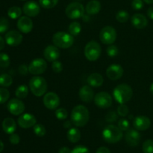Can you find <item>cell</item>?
Listing matches in <instances>:
<instances>
[{
    "instance_id": "cell-1",
    "label": "cell",
    "mask_w": 153,
    "mask_h": 153,
    "mask_svg": "<svg viewBox=\"0 0 153 153\" xmlns=\"http://www.w3.org/2000/svg\"><path fill=\"white\" fill-rule=\"evenodd\" d=\"M89 110L84 105H76L72 110L70 115L71 122L77 127H84L89 122Z\"/></svg>"
},
{
    "instance_id": "cell-2",
    "label": "cell",
    "mask_w": 153,
    "mask_h": 153,
    "mask_svg": "<svg viewBox=\"0 0 153 153\" xmlns=\"http://www.w3.org/2000/svg\"><path fill=\"white\" fill-rule=\"evenodd\" d=\"M113 96L115 100L120 104L127 103L133 96L132 88L128 84H119L114 89Z\"/></svg>"
},
{
    "instance_id": "cell-3",
    "label": "cell",
    "mask_w": 153,
    "mask_h": 153,
    "mask_svg": "<svg viewBox=\"0 0 153 153\" xmlns=\"http://www.w3.org/2000/svg\"><path fill=\"white\" fill-rule=\"evenodd\" d=\"M47 82L40 76H34L29 81V88L34 95L41 97L44 95L47 91Z\"/></svg>"
},
{
    "instance_id": "cell-4",
    "label": "cell",
    "mask_w": 153,
    "mask_h": 153,
    "mask_svg": "<svg viewBox=\"0 0 153 153\" xmlns=\"http://www.w3.org/2000/svg\"><path fill=\"white\" fill-rule=\"evenodd\" d=\"M123 136V130L118 126L109 124L106 126L102 131V137L108 143H117L122 140Z\"/></svg>"
},
{
    "instance_id": "cell-5",
    "label": "cell",
    "mask_w": 153,
    "mask_h": 153,
    "mask_svg": "<svg viewBox=\"0 0 153 153\" xmlns=\"http://www.w3.org/2000/svg\"><path fill=\"white\" fill-rule=\"evenodd\" d=\"M52 43L55 46L61 49H67L73 46L74 37L70 33L58 32L52 36Z\"/></svg>"
},
{
    "instance_id": "cell-6",
    "label": "cell",
    "mask_w": 153,
    "mask_h": 153,
    "mask_svg": "<svg viewBox=\"0 0 153 153\" xmlns=\"http://www.w3.org/2000/svg\"><path fill=\"white\" fill-rule=\"evenodd\" d=\"M101 46L98 42L91 40L85 47V56L88 60L91 62L97 61L101 56Z\"/></svg>"
},
{
    "instance_id": "cell-7",
    "label": "cell",
    "mask_w": 153,
    "mask_h": 153,
    "mask_svg": "<svg viewBox=\"0 0 153 153\" xmlns=\"http://www.w3.org/2000/svg\"><path fill=\"white\" fill-rule=\"evenodd\" d=\"M65 14L69 19H79L85 15V8L83 4L77 2L70 3L66 8Z\"/></svg>"
},
{
    "instance_id": "cell-8",
    "label": "cell",
    "mask_w": 153,
    "mask_h": 153,
    "mask_svg": "<svg viewBox=\"0 0 153 153\" xmlns=\"http://www.w3.org/2000/svg\"><path fill=\"white\" fill-rule=\"evenodd\" d=\"M117 32L114 27L107 26L102 28L100 33V39L101 42L106 45H111L117 39Z\"/></svg>"
},
{
    "instance_id": "cell-9",
    "label": "cell",
    "mask_w": 153,
    "mask_h": 153,
    "mask_svg": "<svg viewBox=\"0 0 153 153\" xmlns=\"http://www.w3.org/2000/svg\"><path fill=\"white\" fill-rule=\"evenodd\" d=\"M46 68L47 63L46 60L41 58H37L32 60L28 65V72L35 76H39L44 73Z\"/></svg>"
},
{
    "instance_id": "cell-10",
    "label": "cell",
    "mask_w": 153,
    "mask_h": 153,
    "mask_svg": "<svg viewBox=\"0 0 153 153\" xmlns=\"http://www.w3.org/2000/svg\"><path fill=\"white\" fill-rule=\"evenodd\" d=\"M94 101L99 108L106 109L111 106L113 98L109 93L105 92H100L95 94Z\"/></svg>"
},
{
    "instance_id": "cell-11",
    "label": "cell",
    "mask_w": 153,
    "mask_h": 153,
    "mask_svg": "<svg viewBox=\"0 0 153 153\" xmlns=\"http://www.w3.org/2000/svg\"><path fill=\"white\" fill-rule=\"evenodd\" d=\"M43 104L47 109L55 110L60 105V98L55 92H47L43 97Z\"/></svg>"
},
{
    "instance_id": "cell-12",
    "label": "cell",
    "mask_w": 153,
    "mask_h": 153,
    "mask_svg": "<svg viewBox=\"0 0 153 153\" xmlns=\"http://www.w3.org/2000/svg\"><path fill=\"white\" fill-rule=\"evenodd\" d=\"M7 108L9 112L14 116H19L25 111V104L19 98H13L7 103Z\"/></svg>"
},
{
    "instance_id": "cell-13",
    "label": "cell",
    "mask_w": 153,
    "mask_h": 153,
    "mask_svg": "<svg viewBox=\"0 0 153 153\" xmlns=\"http://www.w3.org/2000/svg\"><path fill=\"white\" fill-rule=\"evenodd\" d=\"M5 42L10 46H16L20 44L22 41V34L16 30H10L7 32L5 34Z\"/></svg>"
},
{
    "instance_id": "cell-14",
    "label": "cell",
    "mask_w": 153,
    "mask_h": 153,
    "mask_svg": "<svg viewBox=\"0 0 153 153\" xmlns=\"http://www.w3.org/2000/svg\"><path fill=\"white\" fill-rule=\"evenodd\" d=\"M124 74L123 68L118 64H112L106 70V75L111 80L120 79Z\"/></svg>"
},
{
    "instance_id": "cell-15",
    "label": "cell",
    "mask_w": 153,
    "mask_h": 153,
    "mask_svg": "<svg viewBox=\"0 0 153 153\" xmlns=\"http://www.w3.org/2000/svg\"><path fill=\"white\" fill-rule=\"evenodd\" d=\"M17 123L22 128H29L34 127L37 124V119L34 115L31 113L21 114L20 116L18 118Z\"/></svg>"
},
{
    "instance_id": "cell-16",
    "label": "cell",
    "mask_w": 153,
    "mask_h": 153,
    "mask_svg": "<svg viewBox=\"0 0 153 153\" xmlns=\"http://www.w3.org/2000/svg\"><path fill=\"white\" fill-rule=\"evenodd\" d=\"M125 139L128 146L135 147L140 143V140H141V135L136 129L129 128L128 130H126Z\"/></svg>"
},
{
    "instance_id": "cell-17",
    "label": "cell",
    "mask_w": 153,
    "mask_h": 153,
    "mask_svg": "<svg viewBox=\"0 0 153 153\" xmlns=\"http://www.w3.org/2000/svg\"><path fill=\"white\" fill-rule=\"evenodd\" d=\"M23 13L29 17H34L40 14V5L34 1L27 2L22 8Z\"/></svg>"
},
{
    "instance_id": "cell-18",
    "label": "cell",
    "mask_w": 153,
    "mask_h": 153,
    "mask_svg": "<svg viewBox=\"0 0 153 153\" xmlns=\"http://www.w3.org/2000/svg\"><path fill=\"white\" fill-rule=\"evenodd\" d=\"M150 125V119L146 116H138L134 117L133 120V126L137 130H146L149 128Z\"/></svg>"
},
{
    "instance_id": "cell-19",
    "label": "cell",
    "mask_w": 153,
    "mask_h": 153,
    "mask_svg": "<svg viewBox=\"0 0 153 153\" xmlns=\"http://www.w3.org/2000/svg\"><path fill=\"white\" fill-rule=\"evenodd\" d=\"M17 28L21 32L28 34L33 28V22L29 16H20L17 21Z\"/></svg>"
},
{
    "instance_id": "cell-20",
    "label": "cell",
    "mask_w": 153,
    "mask_h": 153,
    "mask_svg": "<svg viewBox=\"0 0 153 153\" xmlns=\"http://www.w3.org/2000/svg\"><path fill=\"white\" fill-rule=\"evenodd\" d=\"M43 56L48 62H53L54 61L58 60L60 57V50L58 47L55 46V45H49L44 49Z\"/></svg>"
},
{
    "instance_id": "cell-21",
    "label": "cell",
    "mask_w": 153,
    "mask_h": 153,
    "mask_svg": "<svg viewBox=\"0 0 153 153\" xmlns=\"http://www.w3.org/2000/svg\"><path fill=\"white\" fill-rule=\"evenodd\" d=\"M79 95L81 100L85 103H89L94 99V92L90 86H83L79 89Z\"/></svg>"
},
{
    "instance_id": "cell-22",
    "label": "cell",
    "mask_w": 153,
    "mask_h": 153,
    "mask_svg": "<svg viewBox=\"0 0 153 153\" xmlns=\"http://www.w3.org/2000/svg\"><path fill=\"white\" fill-rule=\"evenodd\" d=\"M133 26L137 29H143L147 26V18L142 14H134L131 18Z\"/></svg>"
},
{
    "instance_id": "cell-23",
    "label": "cell",
    "mask_w": 153,
    "mask_h": 153,
    "mask_svg": "<svg viewBox=\"0 0 153 153\" xmlns=\"http://www.w3.org/2000/svg\"><path fill=\"white\" fill-rule=\"evenodd\" d=\"M2 129L7 134H12L16 129V123L13 118L10 117L5 118L2 122Z\"/></svg>"
},
{
    "instance_id": "cell-24",
    "label": "cell",
    "mask_w": 153,
    "mask_h": 153,
    "mask_svg": "<svg viewBox=\"0 0 153 153\" xmlns=\"http://www.w3.org/2000/svg\"><path fill=\"white\" fill-rule=\"evenodd\" d=\"M87 82L91 87H100L104 82V79L100 74L93 73L88 76Z\"/></svg>"
},
{
    "instance_id": "cell-25",
    "label": "cell",
    "mask_w": 153,
    "mask_h": 153,
    "mask_svg": "<svg viewBox=\"0 0 153 153\" xmlns=\"http://www.w3.org/2000/svg\"><path fill=\"white\" fill-rule=\"evenodd\" d=\"M101 10V3L97 0H92L87 4L85 10L89 15H94L98 14Z\"/></svg>"
},
{
    "instance_id": "cell-26",
    "label": "cell",
    "mask_w": 153,
    "mask_h": 153,
    "mask_svg": "<svg viewBox=\"0 0 153 153\" xmlns=\"http://www.w3.org/2000/svg\"><path fill=\"white\" fill-rule=\"evenodd\" d=\"M81 131L76 128H71L68 130L67 134V139L70 142H73V143H76V142H79L81 139Z\"/></svg>"
},
{
    "instance_id": "cell-27",
    "label": "cell",
    "mask_w": 153,
    "mask_h": 153,
    "mask_svg": "<svg viewBox=\"0 0 153 153\" xmlns=\"http://www.w3.org/2000/svg\"><path fill=\"white\" fill-rule=\"evenodd\" d=\"M69 33L74 37V36H77L80 34L81 31H82V26L79 22H71L69 26Z\"/></svg>"
},
{
    "instance_id": "cell-28",
    "label": "cell",
    "mask_w": 153,
    "mask_h": 153,
    "mask_svg": "<svg viewBox=\"0 0 153 153\" xmlns=\"http://www.w3.org/2000/svg\"><path fill=\"white\" fill-rule=\"evenodd\" d=\"M28 88L26 85H20L16 88L15 91V95L19 99H23L28 96Z\"/></svg>"
},
{
    "instance_id": "cell-29",
    "label": "cell",
    "mask_w": 153,
    "mask_h": 153,
    "mask_svg": "<svg viewBox=\"0 0 153 153\" xmlns=\"http://www.w3.org/2000/svg\"><path fill=\"white\" fill-rule=\"evenodd\" d=\"M22 9L18 6H13L7 10V15L10 18L13 20H16L17 18H19L22 14Z\"/></svg>"
},
{
    "instance_id": "cell-30",
    "label": "cell",
    "mask_w": 153,
    "mask_h": 153,
    "mask_svg": "<svg viewBox=\"0 0 153 153\" xmlns=\"http://www.w3.org/2000/svg\"><path fill=\"white\" fill-rule=\"evenodd\" d=\"M13 82V78L7 74L0 75V86L2 87H8Z\"/></svg>"
},
{
    "instance_id": "cell-31",
    "label": "cell",
    "mask_w": 153,
    "mask_h": 153,
    "mask_svg": "<svg viewBox=\"0 0 153 153\" xmlns=\"http://www.w3.org/2000/svg\"><path fill=\"white\" fill-rule=\"evenodd\" d=\"M58 0H39V4L45 9H51L58 4Z\"/></svg>"
},
{
    "instance_id": "cell-32",
    "label": "cell",
    "mask_w": 153,
    "mask_h": 153,
    "mask_svg": "<svg viewBox=\"0 0 153 153\" xmlns=\"http://www.w3.org/2000/svg\"><path fill=\"white\" fill-rule=\"evenodd\" d=\"M129 14L125 10H120L117 13L116 19L118 22L123 23V22H127L129 20Z\"/></svg>"
},
{
    "instance_id": "cell-33",
    "label": "cell",
    "mask_w": 153,
    "mask_h": 153,
    "mask_svg": "<svg viewBox=\"0 0 153 153\" xmlns=\"http://www.w3.org/2000/svg\"><path fill=\"white\" fill-rule=\"evenodd\" d=\"M33 131H34V134L37 135L39 137H43L46 134V128L42 124H36L33 127Z\"/></svg>"
},
{
    "instance_id": "cell-34",
    "label": "cell",
    "mask_w": 153,
    "mask_h": 153,
    "mask_svg": "<svg viewBox=\"0 0 153 153\" xmlns=\"http://www.w3.org/2000/svg\"><path fill=\"white\" fill-rule=\"evenodd\" d=\"M10 59L7 54L1 52L0 53V67L7 68L10 65Z\"/></svg>"
},
{
    "instance_id": "cell-35",
    "label": "cell",
    "mask_w": 153,
    "mask_h": 153,
    "mask_svg": "<svg viewBox=\"0 0 153 153\" xmlns=\"http://www.w3.org/2000/svg\"><path fill=\"white\" fill-rule=\"evenodd\" d=\"M55 116L59 120H65L68 116V112L65 108H58L55 112Z\"/></svg>"
},
{
    "instance_id": "cell-36",
    "label": "cell",
    "mask_w": 153,
    "mask_h": 153,
    "mask_svg": "<svg viewBox=\"0 0 153 153\" xmlns=\"http://www.w3.org/2000/svg\"><path fill=\"white\" fill-rule=\"evenodd\" d=\"M143 153H153V140H146L144 141L142 146Z\"/></svg>"
},
{
    "instance_id": "cell-37",
    "label": "cell",
    "mask_w": 153,
    "mask_h": 153,
    "mask_svg": "<svg viewBox=\"0 0 153 153\" xmlns=\"http://www.w3.org/2000/svg\"><path fill=\"white\" fill-rule=\"evenodd\" d=\"M117 112L121 117H125L128 116V112H129V109H128V106L126 104H120V106L117 107Z\"/></svg>"
},
{
    "instance_id": "cell-38",
    "label": "cell",
    "mask_w": 153,
    "mask_h": 153,
    "mask_svg": "<svg viewBox=\"0 0 153 153\" xmlns=\"http://www.w3.org/2000/svg\"><path fill=\"white\" fill-rule=\"evenodd\" d=\"M117 124L119 128L121 130H123V131H126V130H128L130 128V123L129 122H128V120L124 118L119 119Z\"/></svg>"
},
{
    "instance_id": "cell-39",
    "label": "cell",
    "mask_w": 153,
    "mask_h": 153,
    "mask_svg": "<svg viewBox=\"0 0 153 153\" xmlns=\"http://www.w3.org/2000/svg\"><path fill=\"white\" fill-rule=\"evenodd\" d=\"M10 98V92L7 88H0V104H4Z\"/></svg>"
},
{
    "instance_id": "cell-40",
    "label": "cell",
    "mask_w": 153,
    "mask_h": 153,
    "mask_svg": "<svg viewBox=\"0 0 153 153\" xmlns=\"http://www.w3.org/2000/svg\"><path fill=\"white\" fill-rule=\"evenodd\" d=\"M106 52L108 56L110 57H115L118 55L119 53V49H118L117 46L116 45H109V46H108L107 50H106Z\"/></svg>"
},
{
    "instance_id": "cell-41",
    "label": "cell",
    "mask_w": 153,
    "mask_h": 153,
    "mask_svg": "<svg viewBox=\"0 0 153 153\" xmlns=\"http://www.w3.org/2000/svg\"><path fill=\"white\" fill-rule=\"evenodd\" d=\"M9 21L6 18L1 17L0 18V34L4 33L7 31L9 28Z\"/></svg>"
},
{
    "instance_id": "cell-42",
    "label": "cell",
    "mask_w": 153,
    "mask_h": 153,
    "mask_svg": "<svg viewBox=\"0 0 153 153\" xmlns=\"http://www.w3.org/2000/svg\"><path fill=\"white\" fill-rule=\"evenodd\" d=\"M72 153H90V150L85 146L79 145L72 149Z\"/></svg>"
},
{
    "instance_id": "cell-43",
    "label": "cell",
    "mask_w": 153,
    "mask_h": 153,
    "mask_svg": "<svg viewBox=\"0 0 153 153\" xmlns=\"http://www.w3.org/2000/svg\"><path fill=\"white\" fill-rule=\"evenodd\" d=\"M52 68L53 70V71L55 72V73H61L63 70L64 67H63V64L61 62L56 60V61H54L52 62Z\"/></svg>"
},
{
    "instance_id": "cell-44",
    "label": "cell",
    "mask_w": 153,
    "mask_h": 153,
    "mask_svg": "<svg viewBox=\"0 0 153 153\" xmlns=\"http://www.w3.org/2000/svg\"><path fill=\"white\" fill-rule=\"evenodd\" d=\"M117 112H114V111H110L105 116V120L108 122H114L117 119Z\"/></svg>"
},
{
    "instance_id": "cell-45",
    "label": "cell",
    "mask_w": 153,
    "mask_h": 153,
    "mask_svg": "<svg viewBox=\"0 0 153 153\" xmlns=\"http://www.w3.org/2000/svg\"><path fill=\"white\" fill-rule=\"evenodd\" d=\"M131 7L134 10H139L143 8V0H133L131 2Z\"/></svg>"
},
{
    "instance_id": "cell-46",
    "label": "cell",
    "mask_w": 153,
    "mask_h": 153,
    "mask_svg": "<svg viewBox=\"0 0 153 153\" xmlns=\"http://www.w3.org/2000/svg\"><path fill=\"white\" fill-rule=\"evenodd\" d=\"M9 141L13 145H17V144H19V141H20V137H19L17 134L13 133L10 134V137H9Z\"/></svg>"
},
{
    "instance_id": "cell-47",
    "label": "cell",
    "mask_w": 153,
    "mask_h": 153,
    "mask_svg": "<svg viewBox=\"0 0 153 153\" xmlns=\"http://www.w3.org/2000/svg\"><path fill=\"white\" fill-rule=\"evenodd\" d=\"M19 72L22 75H26L28 72V67L25 64H21L19 67Z\"/></svg>"
},
{
    "instance_id": "cell-48",
    "label": "cell",
    "mask_w": 153,
    "mask_h": 153,
    "mask_svg": "<svg viewBox=\"0 0 153 153\" xmlns=\"http://www.w3.org/2000/svg\"><path fill=\"white\" fill-rule=\"evenodd\" d=\"M96 153H111V152L109 148H107V147L101 146L97 148Z\"/></svg>"
},
{
    "instance_id": "cell-49",
    "label": "cell",
    "mask_w": 153,
    "mask_h": 153,
    "mask_svg": "<svg viewBox=\"0 0 153 153\" xmlns=\"http://www.w3.org/2000/svg\"><path fill=\"white\" fill-rule=\"evenodd\" d=\"M58 153H72V150L67 146H63L58 150Z\"/></svg>"
},
{
    "instance_id": "cell-50",
    "label": "cell",
    "mask_w": 153,
    "mask_h": 153,
    "mask_svg": "<svg viewBox=\"0 0 153 153\" xmlns=\"http://www.w3.org/2000/svg\"><path fill=\"white\" fill-rule=\"evenodd\" d=\"M146 14H147V16H149V18H150L151 20H153V7L149 8Z\"/></svg>"
},
{
    "instance_id": "cell-51",
    "label": "cell",
    "mask_w": 153,
    "mask_h": 153,
    "mask_svg": "<svg viewBox=\"0 0 153 153\" xmlns=\"http://www.w3.org/2000/svg\"><path fill=\"white\" fill-rule=\"evenodd\" d=\"M4 46H5V40H4V38L1 36H0V50L4 49Z\"/></svg>"
},
{
    "instance_id": "cell-52",
    "label": "cell",
    "mask_w": 153,
    "mask_h": 153,
    "mask_svg": "<svg viewBox=\"0 0 153 153\" xmlns=\"http://www.w3.org/2000/svg\"><path fill=\"white\" fill-rule=\"evenodd\" d=\"M72 122L70 121V120H67V121H65V122L64 123V128H71V125H72Z\"/></svg>"
},
{
    "instance_id": "cell-53",
    "label": "cell",
    "mask_w": 153,
    "mask_h": 153,
    "mask_svg": "<svg viewBox=\"0 0 153 153\" xmlns=\"http://www.w3.org/2000/svg\"><path fill=\"white\" fill-rule=\"evenodd\" d=\"M3 149H4V143H3L2 141L0 140V153L3 151Z\"/></svg>"
},
{
    "instance_id": "cell-54",
    "label": "cell",
    "mask_w": 153,
    "mask_h": 153,
    "mask_svg": "<svg viewBox=\"0 0 153 153\" xmlns=\"http://www.w3.org/2000/svg\"><path fill=\"white\" fill-rule=\"evenodd\" d=\"M143 1L144 2H146V4H153V0H143Z\"/></svg>"
},
{
    "instance_id": "cell-55",
    "label": "cell",
    "mask_w": 153,
    "mask_h": 153,
    "mask_svg": "<svg viewBox=\"0 0 153 153\" xmlns=\"http://www.w3.org/2000/svg\"><path fill=\"white\" fill-rule=\"evenodd\" d=\"M149 89H150L151 93H152V94H153V82H152V84H151V86H150V88H149Z\"/></svg>"
},
{
    "instance_id": "cell-56",
    "label": "cell",
    "mask_w": 153,
    "mask_h": 153,
    "mask_svg": "<svg viewBox=\"0 0 153 153\" xmlns=\"http://www.w3.org/2000/svg\"><path fill=\"white\" fill-rule=\"evenodd\" d=\"M128 117H129L130 119H131V118H134V116H133V115H130Z\"/></svg>"
},
{
    "instance_id": "cell-57",
    "label": "cell",
    "mask_w": 153,
    "mask_h": 153,
    "mask_svg": "<svg viewBox=\"0 0 153 153\" xmlns=\"http://www.w3.org/2000/svg\"><path fill=\"white\" fill-rule=\"evenodd\" d=\"M77 1H79V0H77Z\"/></svg>"
}]
</instances>
